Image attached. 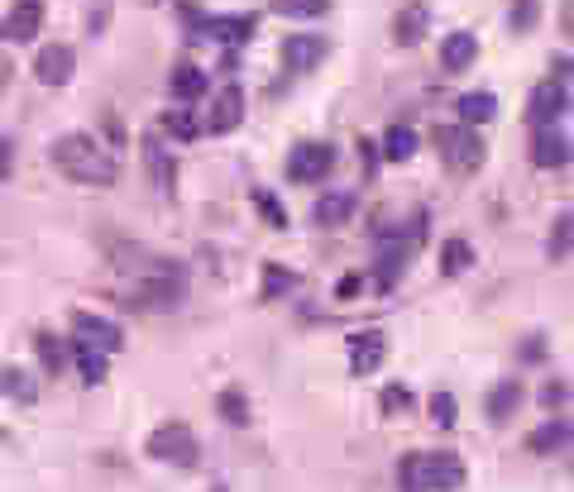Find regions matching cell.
<instances>
[{"instance_id": "6da1fadb", "label": "cell", "mask_w": 574, "mask_h": 492, "mask_svg": "<svg viewBox=\"0 0 574 492\" xmlns=\"http://www.w3.org/2000/svg\"><path fill=\"white\" fill-rule=\"evenodd\" d=\"M53 168L82 187H115V177H120V163L91 134H58L53 139Z\"/></svg>"}, {"instance_id": "7a4b0ae2", "label": "cell", "mask_w": 574, "mask_h": 492, "mask_svg": "<svg viewBox=\"0 0 574 492\" xmlns=\"http://www.w3.org/2000/svg\"><path fill=\"white\" fill-rule=\"evenodd\" d=\"M182 297H187V278H182L177 268H154L149 278H139L130 287V301H125V306H139V311H173Z\"/></svg>"}, {"instance_id": "3957f363", "label": "cell", "mask_w": 574, "mask_h": 492, "mask_svg": "<svg viewBox=\"0 0 574 492\" xmlns=\"http://www.w3.org/2000/svg\"><path fill=\"white\" fill-rule=\"evenodd\" d=\"M144 450L154 454L158 464H177V469H192L197 464V435H192V426H182V421H168V426H158L154 435H149V445Z\"/></svg>"}, {"instance_id": "277c9868", "label": "cell", "mask_w": 574, "mask_h": 492, "mask_svg": "<svg viewBox=\"0 0 574 492\" xmlns=\"http://www.w3.org/2000/svg\"><path fill=\"white\" fill-rule=\"evenodd\" d=\"M436 149H441L445 168H455V172H474L484 163V139L469 125H441L436 129Z\"/></svg>"}, {"instance_id": "5b68a950", "label": "cell", "mask_w": 574, "mask_h": 492, "mask_svg": "<svg viewBox=\"0 0 574 492\" xmlns=\"http://www.w3.org/2000/svg\"><path fill=\"white\" fill-rule=\"evenodd\" d=\"M331 168H335V149L321 144V139H302V144L287 149V177L292 182H321Z\"/></svg>"}, {"instance_id": "8992f818", "label": "cell", "mask_w": 574, "mask_h": 492, "mask_svg": "<svg viewBox=\"0 0 574 492\" xmlns=\"http://www.w3.org/2000/svg\"><path fill=\"white\" fill-rule=\"evenodd\" d=\"M417 483L421 492H460L464 488V464L460 454H417Z\"/></svg>"}, {"instance_id": "52a82bcc", "label": "cell", "mask_w": 574, "mask_h": 492, "mask_svg": "<svg viewBox=\"0 0 574 492\" xmlns=\"http://www.w3.org/2000/svg\"><path fill=\"white\" fill-rule=\"evenodd\" d=\"M72 335L77 344H87V349H101V354H120L125 349V330L106 316H91V311H77L72 316Z\"/></svg>"}, {"instance_id": "ba28073f", "label": "cell", "mask_w": 574, "mask_h": 492, "mask_svg": "<svg viewBox=\"0 0 574 492\" xmlns=\"http://www.w3.org/2000/svg\"><path fill=\"white\" fill-rule=\"evenodd\" d=\"M565 110H570V86L565 82H541L536 86V91H531V101H527V120L536 129H551L555 120H560V115H565Z\"/></svg>"}, {"instance_id": "9c48e42d", "label": "cell", "mask_w": 574, "mask_h": 492, "mask_svg": "<svg viewBox=\"0 0 574 492\" xmlns=\"http://www.w3.org/2000/svg\"><path fill=\"white\" fill-rule=\"evenodd\" d=\"M72 72H77V53L67 48V43H48L39 48V58H34V77L44 86H67L72 82Z\"/></svg>"}, {"instance_id": "30bf717a", "label": "cell", "mask_w": 574, "mask_h": 492, "mask_svg": "<svg viewBox=\"0 0 574 492\" xmlns=\"http://www.w3.org/2000/svg\"><path fill=\"white\" fill-rule=\"evenodd\" d=\"M383 359H388V340H383L378 330H359V335H350V373L354 378L378 373Z\"/></svg>"}, {"instance_id": "8fae6325", "label": "cell", "mask_w": 574, "mask_h": 492, "mask_svg": "<svg viewBox=\"0 0 574 492\" xmlns=\"http://www.w3.org/2000/svg\"><path fill=\"white\" fill-rule=\"evenodd\" d=\"M326 53H331L326 34H287V43H283V63H287V72H311V67L321 63Z\"/></svg>"}, {"instance_id": "7c38bea8", "label": "cell", "mask_w": 574, "mask_h": 492, "mask_svg": "<svg viewBox=\"0 0 574 492\" xmlns=\"http://www.w3.org/2000/svg\"><path fill=\"white\" fill-rule=\"evenodd\" d=\"M39 24H44V0H15L0 34H5L10 43H29L34 34H39Z\"/></svg>"}, {"instance_id": "4fadbf2b", "label": "cell", "mask_w": 574, "mask_h": 492, "mask_svg": "<svg viewBox=\"0 0 574 492\" xmlns=\"http://www.w3.org/2000/svg\"><path fill=\"white\" fill-rule=\"evenodd\" d=\"M240 120H244V91L240 86H225L221 96L211 101V115H206V125L201 129H211V134H230Z\"/></svg>"}, {"instance_id": "5bb4252c", "label": "cell", "mask_w": 574, "mask_h": 492, "mask_svg": "<svg viewBox=\"0 0 574 492\" xmlns=\"http://www.w3.org/2000/svg\"><path fill=\"white\" fill-rule=\"evenodd\" d=\"M531 163L536 168H565L570 163V139L560 134V129H536V139H531Z\"/></svg>"}, {"instance_id": "9a60e30c", "label": "cell", "mask_w": 574, "mask_h": 492, "mask_svg": "<svg viewBox=\"0 0 574 492\" xmlns=\"http://www.w3.org/2000/svg\"><path fill=\"white\" fill-rule=\"evenodd\" d=\"M354 206H359V196L354 192H326L316 206H311V220L326 225V230H340V225H350Z\"/></svg>"}, {"instance_id": "2e32d148", "label": "cell", "mask_w": 574, "mask_h": 492, "mask_svg": "<svg viewBox=\"0 0 574 492\" xmlns=\"http://www.w3.org/2000/svg\"><path fill=\"white\" fill-rule=\"evenodd\" d=\"M201 34L216 43H249L254 39V20L249 15H211V20H201Z\"/></svg>"}, {"instance_id": "e0dca14e", "label": "cell", "mask_w": 574, "mask_h": 492, "mask_svg": "<svg viewBox=\"0 0 574 492\" xmlns=\"http://www.w3.org/2000/svg\"><path fill=\"white\" fill-rule=\"evenodd\" d=\"M474 58H479V39H474L469 29L445 34V43H441V67H445V72H464Z\"/></svg>"}, {"instance_id": "ac0fdd59", "label": "cell", "mask_w": 574, "mask_h": 492, "mask_svg": "<svg viewBox=\"0 0 574 492\" xmlns=\"http://www.w3.org/2000/svg\"><path fill=\"white\" fill-rule=\"evenodd\" d=\"M426 24H431V10H426V0H412L407 10H398V20H393V39L402 48H412V43L426 39Z\"/></svg>"}, {"instance_id": "d6986e66", "label": "cell", "mask_w": 574, "mask_h": 492, "mask_svg": "<svg viewBox=\"0 0 574 492\" xmlns=\"http://www.w3.org/2000/svg\"><path fill=\"white\" fill-rule=\"evenodd\" d=\"M517 407H522V383L517 378H503V383L488 392V421L493 426H508Z\"/></svg>"}, {"instance_id": "ffe728a7", "label": "cell", "mask_w": 574, "mask_h": 492, "mask_svg": "<svg viewBox=\"0 0 574 492\" xmlns=\"http://www.w3.org/2000/svg\"><path fill=\"white\" fill-rule=\"evenodd\" d=\"M144 163H149V172H154V187H158V192H173L177 163H173V153L163 149L158 139H144Z\"/></svg>"}, {"instance_id": "44dd1931", "label": "cell", "mask_w": 574, "mask_h": 492, "mask_svg": "<svg viewBox=\"0 0 574 492\" xmlns=\"http://www.w3.org/2000/svg\"><path fill=\"white\" fill-rule=\"evenodd\" d=\"M168 91H173V101H197L201 91H206V72L197 63H177L168 72Z\"/></svg>"}, {"instance_id": "7402d4cb", "label": "cell", "mask_w": 574, "mask_h": 492, "mask_svg": "<svg viewBox=\"0 0 574 492\" xmlns=\"http://www.w3.org/2000/svg\"><path fill=\"white\" fill-rule=\"evenodd\" d=\"M0 392H5L10 402H20V407H34V402H39V383H34L29 368H5V373H0Z\"/></svg>"}, {"instance_id": "603a6c76", "label": "cell", "mask_w": 574, "mask_h": 492, "mask_svg": "<svg viewBox=\"0 0 574 492\" xmlns=\"http://www.w3.org/2000/svg\"><path fill=\"white\" fill-rule=\"evenodd\" d=\"M565 445H570V421H565V416H551V421H546V426L527 440L531 454H560Z\"/></svg>"}, {"instance_id": "cb8c5ba5", "label": "cell", "mask_w": 574, "mask_h": 492, "mask_svg": "<svg viewBox=\"0 0 574 492\" xmlns=\"http://www.w3.org/2000/svg\"><path fill=\"white\" fill-rule=\"evenodd\" d=\"M498 115V96L493 91H469V96H460V125H488Z\"/></svg>"}, {"instance_id": "d4e9b609", "label": "cell", "mask_w": 574, "mask_h": 492, "mask_svg": "<svg viewBox=\"0 0 574 492\" xmlns=\"http://www.w3.org/2000/svg\"><path fill=\"white\" fill-rule=\"evenodd\" d=\"M412 153H417V134L407 125H393L383 134V158H388V163H407Z\"/></svg>"}, {"instance_id": "484cf974", "label": "cell", "mask_w": 574, "mask_h": 492, "mask_svg": "<svg viewBox=\"0 0 574 492\" xmlns=\"http://www.w3.org/2000/svg\"><path fill=\"white\" fill-rule=\"evenodd\" d=\"M469 263H474V249H469L464 239H445L441 244V273L445 278H460Z\"/></svg>"}, {"instance_id": "4316f807", "label": "cell", "mask_w": 574, "mask_h": 492, "mask_svg": "<svg viewBox=\"0 0 574 492\" xmlns=\"http://www.w3.org/2000/svg\"><path fill=\"white\" fill-rule=\"evenodd\" d=\"M34 349H39V364H44V373H53V378H58V373H63V364H67L63 344L53 340L48 330H39V335H34Z\"/></svg>"}, {"instance_id": "83f0119b", "label": "cell", "mask_w": 574, "mask_h": 492, "mask_svg": "<svg viewBox=\"0 0 574 492\" xmlns=\"http://www.w3.org/2000/svg\"><path fill=\"white\" fill-rule=\"evenodd\" d=\"M297 287V273L292 268H283V263H264V301H278L283 292H292Z\"/></svg>"}, {"instance_id": "f1b7e54d", "label": "cell", "mask_w": 574, "mask_h": 492, "mask_svg": "<svg viewBox=\"0 0 574 492\" xmlns=\"http://www.w3.org/2000/svg\"><path fill=\"white\" fill-rule=\"evenodd\" d=\"M249 201L259 206V215H264V225H268V230H287V211L278 206V196H273V192H264V187H254V192H249Z\"/></svg>"}, {"instance_id": "f546056e", "label": "cell", "mask_w": 574, "mask_h": 492, "mask_svg": "<svg viewBox=\"0 0 574 492\" xmlns=\"http://www.w3.org/2000/svg\"><path fill=\"white\" fill-rule=\"evenodd\" d=\"M216 407H221V416L230 421V426H249V397H244L240 387H225Z\"/></svg>"}, {"instance_id": "4dcf8cb0", "label": "cell", "mask_w": 574, "mask_h": 492, "mask_svg": "<svg viewBox=\"0 0 574 492\" xmlns=\"http://www.w3.org/2000/svg\"><path fill=\"white\" fill-rule=\"evenodd\" d=\"M77 368H82V383H106V354L101 349H87V344H77Z\"/></svg>"}, {"instance_id": "1f68e13d", "label": "cell", "mask_w": 574, "mask_h": 492, "mask_svg": "<svg viewBox=\"0 0 574 492\" xmlns=\"http://www.w3.org/2000/svg\"><path fill=\"white\" fill-rule=\"evenodd\" d=\"M326 5L331 0H273V10L292 15V20H316V15H326Z\"/></svg>"}, {"instance_id": "d6a6232c", "label": "cell", "mask_w": 574, "mask_h": 492, "mask_svg": "<svg viewBox=\"0 0 574 492\" xmlns=\"http://www.w3.org/2000/svg\"><path fill=\"white\" fill-rule=\"evenodd\" d=\"M570 211H560L555 215V230H551V263H565L570 258Z\"/></svg>"}, {"instance_id": "836d02e7", "label": "cell", "mask_w": 574, "mask_h": 492, "mask_svg": "<svg viewBox=\"0 0 574 492\" xmlns=\"http://www.w3.org/2000/svg\"><path fill=\"white\" fill-rule=\"evenodd\" d=\"M163 129L177 134V139H197L201 134V125L192 120V110H168V115H163Z\"/></svg>"}, {"instance_id": "e575fe53", "label": "cell", "mask_w": 574, "mask_h": 492, "mask_svg": "<svg viewBox=\"0 0 574 492\" xmlns=\"http://www.w3.org/2000/svg\"><path fill=\"white\" fill-rule=\"evenodd\" d=\"M455 397H450V392H436V397H431V421H436V426L441 430H450L455 426Z\"/></svg>"}, {"instance_id": "d590c367", "label": "cell", "mask_w": 574, "mask_h": 492, "mask_svg": "<svg viewBox=\"0 0 574 492\" xmlns=\"http://www.w3.org/2000/svg\"><path fill=\"white\" fill-rule=\"evenodd\" d=\"M412 407V392L402 383H393V387H383V416H402V411Z\"/></svg>"}, {"instance_id": "8d00e7d4", "label": "cell", "mask_w": 574, "mask_h": 492, "mask_svg": "<svg viewBox=\"0 0 574 492\" xmlns=\"http://www.w3.org/2000/svg\"><path fill=\"white\" fill-rule=\"evenodd\" d=\"M536 15H541V5H536V0H517V5H512V29H517V34L536 29Z\"/></svg>"}, {"instance_id": "74e56055", "label": "cell", "mask_w": 574, "mask_h": 492, "mask_svg": "<svg viewBox=\"0 0 574 492\" xmlns=\"http://www.w3.org/2000/svg\"><path fill=\"white\" fill-rule=\"evenodd\" d=\"M565 392H570V387H565L560 378H555V383H546V392H541V402H546V407H560V402H565Z\"/></svg>"}, {"instance_id": "f35d334b", "label": "cell", "mask_w": 574, "mask_h": 492, "mask_svg": "<svg viewBox=\"0 0 574 492\" xmlns=\"http://www.w3.org/2000/svg\"><path fill=\"white\" fill-rule=\"evenodd\" d=\"M10 163H15V144H10V139L0 134V182L10 177Z\"/></svg>"}, {"instance_id": "ab89813d", "label": "cell", "mask_w": 574, "mask_h": 492, "mask_svg": "<svg viewBox=\"0 0 574 492\" xmlns=\"http://www.w3.org/2000/svg\"><path fill=\"white\" fill-rule=\"evenodd\" d=\"M359 163H364V172H374L378 168V144H369V139H364V144H359Z\"/></svg>"}, {"instance_id": "60d3db41", "label": "cell", "mask_w": 574, "mask_h": 492, "mask_svg": "<svg viewBox=\"0 0 574 492\" xmlns=\"http://www.w3.org/2000/svg\"><path fill=\"white\" fill-rule=\"evenodd\" d=\"M541 354H546V344H541V340H531L527 349H522V359H527V364H536V359H541Z\"/></svg>"}, {"instance_id": "b9f144b4", "label": "cell", "mask_w": 574, "mask_h": 492, "mask_svg": "<svg viewBox=\"0 0 574 492\" xmlns=\"http://www.w3.org/2000/svg\"><path fill=\"white\" fill-rule=\"evenodd\" d=\"M555 82H570V58H555Z\"/></svg>"}, {"instance_id": "7bdbcfd3", "label": "cell", "mask_w": 574, "mask_h": 492, "mask_svg": "<svg viewBox=\"0 0 574 492\" xmlns=\"http://www.w3.org/2000/svg\"><path fill=\"white\" fill-rule=\"evenodd\" d=\"M5 72H10V67H5V58H0V86H5Z\"/></svg>"}]
</instances>
